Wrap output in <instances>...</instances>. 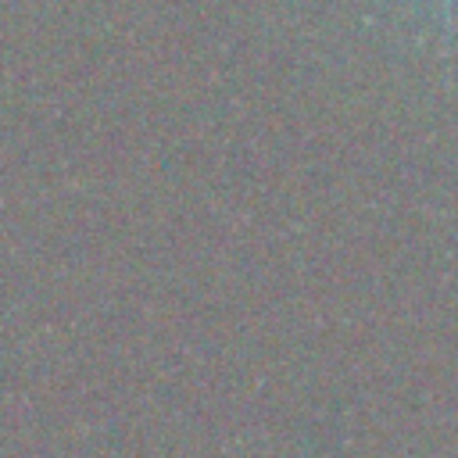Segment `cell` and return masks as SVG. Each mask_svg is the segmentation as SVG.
<instances>
[{
	"instance_id": "obj_1",
	"label": "cell",
	"mask_w": 458,
	"mask_h": 458,
	"mask_svg": "<svg viewBox=\"0 0 458 458\" xmlns=\"http://www.w3.org/2000/svg\"><path fill=\"white\" fill-rule=\"evenodd\" d=\"M437 4L444 7V14H451V11H454V0H437Z\"/></svg>"
}]
</instances>
